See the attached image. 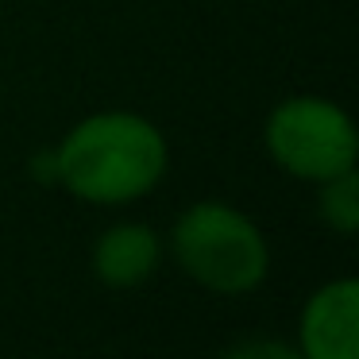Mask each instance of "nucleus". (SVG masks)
<instances>
[{
    "instance_id": "f257e3e1",
    "label": "nucleus",
    "mask_w": 359,
    "mask_h": 359,
    "mask_svg": "<svg viewBox=\"0 0 359 359\" xmlns=\"http://www.w3.org/2000/svg\"><path fill=\"white\" fill-rule=\"evenodd\" d=\"M55 182L78 201L132 205L163 182L170 147L140 112H93L62 135L55 151Z\"/></svg>"
},
{
    "instance_id": "f03ea898",
    "label": "nucleus",
    "mask_w": 359,
    "mask_h": 359,
    "mask_svg": "<svg viewBox=\"0 0 359 359\" xmlns=\"http://www.w3.org/2000/svg\"><path fill=\"white\" fill-rule=\"evenodd\" d=\"M170 248L178 266L209 294H255L271 271V248L263 228L224 201L189 205L170 228Z\"/></svg>"
},
{
    "instance_id": "7ed1b4c3",
    "label": "nucleus",
    "mask_w": 359,
    "mask_h": 359,
    "mask_svg": "<svg viewBox=\"0 0 359 359\" xmlns=\"http://www.w3.org/2000/svg\"><path fill=\"white\" fill-rule=\"evenodd\" d=\"M263 143L274 166L302 182H328L344 170H355L359 155L351 116L317 93H297L274 104L263 128Z\"/></svg>"
},
{
    "instance_id": "20e7f679",
    "label": "nucleus",
    "mask_w": 359,
    "mask_h": 359,
    "mask_svg": "<svg viewBox=\"0 0 359 359\" xmlns=\"http://www.w3.org/2000/svg\"><path fill=\"white\" fill-rule=\"evenodd\" d=\"M297 351L305 359H359V282L351 274L309 294L297 320Z\"/></svg>"
},
{
    "instance_id": "39448f33",
    "label": "nucleus",
    "mask_w": 359,
    "mask_h": 359,
    "mask_svg": "<svg viewBox=\"0 0 359 359\" xmlns=\"http://www.w3.org/2000/svg\"><path fill=\"white\" fill-rule=\"evenodd\" d=\"M158 259H163V243L140 220L104 228L93 243V274L112 290H132L147 282L155 274Z\"/></svg>"
},
{
    "instance_id": "423d86ee",
    "label": "nucleus",
    "mask_w": 359,
    "mask_h": 359,
    "mask_svg": "<svg viewBox=\"0 0 359 359\" xmlns=\"http://www.w3.org/2000/svg\"><path fill=\"white\" fill-rule=\"evenodd\" d=\"M317 212L332 232L355 236L359 232V174L344 170L328 182H317Z\"/></svg>"
},
{
    "instance_id": "0eeeda50",
    "label": "nucleus",
    "mask_w": 359,
    "mask_h": 359,
    "mask_svg": "<svg viewBox=\"0 0 359 359\" xmlns=\"http://www.w3.org/2000/svg\"><path fill=\"white\" fill-rule=\"evenodd\" d=\"M224 359H305L297 344H286L278 336H251L224 351Z\"/></svg>"
}]
</instances>
